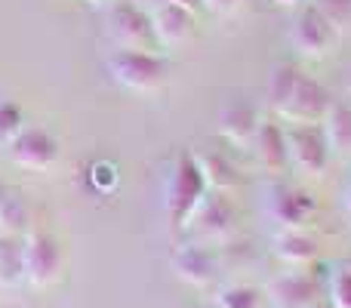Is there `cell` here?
<instances>
[{
    "label": "cell",
    "mask_w": 351,
    "mask_h": 308,
    "mask_svg": "<svg viewBox=\"0 0 351 308\" xmlns=\"http://www.w3.org/2000/svg\"><path fill=\"white\" fill-rule=\"evenodd\" d=\"M194 161H197V169H200V176H204V182H206V188H210V191L228 194L231 188L241 182V176H237V169H234V163H231L225 154H219V152L194 154Z\"/></svg>",
    "instance_id": "cell-18"
},
{
    "label": "cell",
    "mask_w": 351,
    "mask_h": 308,
    "mask_svg": "<svg viewBox=\"0 0 351 308\" xmlns=\"http://www.w3.org/2000/svg\"><path fill=\"white\" fill-rule=\"evenodd\" d=\"M108 74L117 86L130 93H158L170 80V62L160 59L152 49H127L121 47L108 56Z\"/></svg>",
    "instance_id": "cell-2"
},
{
    "label": "cell",
    "mask_w": 351,
    "mask_h": 308,
    "mask_svg": "<svg viewBox=\"0 0 351 308\" xmlns=\"http://www.w3.org/2000/svg\"><path fill=\"white\" fill-rule=\"evenodd\" d=\"M200 3H204V10L216 12V16H231V12H234L243 0H200Z\"/></svg>",
    "instance_id": "cell-26"
},
{
    "label": "cell",
    "mask_w": 351,
    "mask_h": 308,
    "mask_svg": "<svg viewBox=\"0 0 351 308\" xmlns=\"http://www.w3.org/2000/svg\"><path fill=\"white\" fill-rule=\"evenodd\" d=\"M210 194L206 188L204 176L197 169V161H194L191 152L179 154L167 176V185H164V206H167V216L176 228H188L197 213V206L204 204V198Z\"/></svg>",
    "instance_id": "cell-1"
},
{
    "label": "cell",
    "mask_w": 351,
    "mask_h": 308,
    "mask_svg": "<svg viewBox=\"0 0 351 308\" xmlns=\"http://www.w3.org/2000/svg\"><path fill=\"white\" fill-rule=\"evenodd\" d=\"M234 219L237 213L231 206V200L222 191H210L204 198V204L197 206L191 222H197L200 237H206V241H225L231 235V228H234Z\"/></svg>",
    "instance_id": "cell-13"
},
{
    "label": "cell",
    "mask_w": 351,
    "mask_h": 308,
    "mask_svg": "<svg viewBox=\"0 0 351 308\" xmlns=\"http://www.w3.org/2000/svg\"><path fill=\"white\" fill-rule=\"evenodd\" d=\"M274 222H280L284 228H305L317 213V200L311 191L305 188H293V185H278L268 200Z\"/></svg>",
    "instance_id": "cell-11"
},
{
    "label": "cell",
    "mask_w": 351,
    "mask_h": 308,
    "mask_svg": "<svg viewBox=\"0 0 351 308\" xmlns=\"http://www.w3.org/2000/svg\"><path fill=\"white\" fill-rule=\"evenodd\" d=\"M346 99L351 102V65L346 68Z\"/></svg>",
    "instance_id": "cell-29"
},
{
    "label": "cell",
    "mask_w": 351,
    "mask_h": 308,
    "mask_svg": "<svg viewBox=\"0 0 351 308\" xmlns=\"http://www.w3.org/2000/svg\"><path fill=\"white\" fill-rule=\"evenodd\" d=\"M259 105L250 102L247 96H231L228 102L219 108V133L228 145L250 148L253 136L259 130Z\"/></svg>",
    "instance_id": "cell-9"
},
{
    "label": "cell",
    "mask_w": 351,
    "mask_h": 308,
    "mask_svg": "<svg viewBox=\"0 0 351 308\" xmlns=\"http://www.w3.org/2000/svg\"><path fill=\"white\" fill-rule=\"evenodd\" d=\"M31 231V206L19 191H10L0 200V235L25 237Z\"/></svg>",
    "instance_id": "cell-19"
},
{
    "label": "cell",
    "mask_w": 351,
    "mask_h": 308,
    "mask_svg": "<svg viewBox=\"0 0 351 308\" xmlns=\"http://www.w3.org/2000/svg\"><path fill=\"white\" fill-rule=\"evenodd\" d=\"M22 265L25 281L37 290H47L62 278V265H65V253L56 235L49 231H34L22 237Z\"/></svg>",
    "instance_id": "cell-4"
},
{
    "label": "cell",
    "mask_w": 351,
    "mask_h": 308,
    "mask_svg": "<svg viewBox=\"0 0 351 308\" xmlns=\"http://www.w3.org/2000/svg\"><path fill=\"white\" fill-rule=\"evenodd\" d=\"M268 299L278 308H311L317 303V284L308 272H284L268 284Z\"/></svg>",
    "instance_id": "cell-14"
},
{
    "label": "cell",
    "mask_w": 351,
    "mask_h": 308,
    "mask_svg": "<svg viewBox=\"0 0 351 308\" xmlns=\"http://www.w3.org/2000/svg\"><path fill=\"white\" fill-rule=\"evenodd\" d=\"M250 148H253L256 161H259V167L265 169V173H280V169L290 163V157H287V136H284L280 123L262 121Z\"/></svg>",
    "instance_id": "cell-15"
},
{
    "label": "cell",
    "mask_w": 351,
    "mask_h": 308,
    "mask_svg": "<svg viewBox=\"0 0 351 308\" xmlns=\"http://www.w3.org/2000/svg\"><path fill=\"white\" fill-rule=\"evenodd\" d=\"M216 308H262V293L250 284H228L219 290Z\"/></svg>",
    "instance_id": "cell-23"
},
{
    "label": "cell",
    "mask_w": 351,
    "mask_h": 308,
    "mask_svg": "<svg viewBox=\"0 0 351 308\" xmlns=\"http://www.w3.org/2000/svg\"><path fill=\"white\" fill-rule=\"evenodd\" d=\"M173 272H176V278L185 281V284L206 287L219 274V259L210 247H204V244H188V247L176 250Z\"/></svg>",
    "instance_id": "cell-12"
},
{
    "label": "cell",
    "mask_w": 351,
    "mask_h": 308,
    "mask_svg": "<svg viewBox=\"0 0 351 308\" xmlns=\"http://www.w3.org/2000/svg\"><path fill=\"white\" fill-rule=\"evenodd\" d=\"M271 3H274V6H299L302 0H271Z\"/></svg>",
    "instance_id": "cell-30"
},
{
    "label": "cell",
    "mask_w": 351,
    "mask_h": 308,
    "mask_svg": "<svg viewBox=\"0 0 351 308\" xmlns=\"http://www.w3.org/2000/svg\"><path fill=\"white\" fill-rule=\"evenodd\" d=\"M346 213L351 216V185H348V191H346Z\"/></svg>",
    "instance_id": "cell-31"
},
{
    "label": "cell",
    "mask_w": 351,
    "mask_h": 308,
    "mask_svg": "<svg viewBox=\"0 0 351 308\" xmlns=\"http://www.w3.org/2000/svg\"><path fill=\"white\" fill-rule=\"evenodd\" d=\"M311 308H333V305H330V303H315Z\"/></svg>",
    "instance_id": "cell-34"
},
{
    "label": "cell",
    "mask_w": 351,
    "mask_h": 308,
    "mask_svg": "<svg viewBox=\"0 0 351 308\" xmlns=\"http://www.w3.org/2000/svg\"><path fill=\"white\" fill-rule=\"evenodd\" d=\"M167 3H176V6H182V10H188V12H194V16H197V10L204 3H200V0H167Z\"/></svg>",
    "instance_id": "cell-27"
},
{
    "label": "cell",
    "mask_w": 351,
    "mask_h": 308,
    "mask_svg": "<svg viewBox=\"0 0 351 308\" xmlns=\"http://www.w3.org/2000/svg\"><path fill=\"white\" fill-rule=\"evenodd\" d=\"M25 127V108L12 96H0V145L6 148Z\"/></svg>",
    "instance_id": "cell-22"
},
{
    "label": "cell",
    "mask_w": 351,
    "mask_h": 308,
    "mask_svg": "<svg viewBox=\"0 0 351 308\" xmlns=\"http://www.w3.org/2000/svg\"><path fill=\"white\" fill-rule=\"evenodd\" d=\"M274 256L293 268H305L321 256V244L302 228H284V235L274 237Z\"/></svg>",
    "instance_id": "cell-16"
},
{
    "label": "cell",
    "mask_w": 351,
    "mask_h": 308,
    "mask_svg": "<svg viewBox=\"0 0 351 308\" xmlns=\"http://www.w3.org/2000/svg\"><path fill=\"white\" fill-rule=\"evenodd\" d=\"M333 96L327 93V86L321 80L308 78V74H299V84L293 90L290 102L280 108V117L287 123H321L327 117Z\"/></svg>",
    "instance_id": "cell-8"
},
{
    "label": "cell",
    "mask_w": 351,
    "mask_h": 308,
    "mask_svg": "<svg viewBox=\"0 0 351 308\" xmlns=\"http://www.w3.org/2000/svg\"><path fill=\"white\" fill-rule=\"evenodd\" d=\"M108 34L127 49H148V40H154L148 10L133 0H114L108 6Z\"/></svg>",
    "instance_id": "cell-7"
},
{
    "label": "cell",
    "mask_w": 351,
    "mask_h": 308,
    "mask_svg": "<svg viewBox=\"0 0 351 308\" xmlns=\"http://www.w3.org/2000/svg\"><path fill=\"white\" fill-rule=\"evenodd\" d=\"M136 6H142V10H154V6L160 3V0H133Z\"/></svg>",
    "instance_id": "cell-28"
},
{
    "label": "cell",
    "mask_w": 351,
    "mask_h": 308,
    "mask_svg": "<svg viewBox=\"0 0 351 308\" xmlns=\"http://www.w3.org/2000/svg\"><path fill=\"white\" fill-rule=\"evenodd\" d=\"M90 6H105V3H111V0H86Z\"/></svg>",
    "instance_id": "cell-33"
},
{
    "label": "cell",
    "mask_w": 351,
    "mask_h": 308,
    "mask_svg": "<svg viewBox=\"0 0 351 308\" xmlns=\"http://www.w3.org/2000/svg\"><path fill=\"white\" fill-rule=\"evenodd\" d=\"M311 6H315L339 34L351 31V0H315Z\"/></svg>",
    "instance_id": "cell-24"
},
{
    "label": "cell",
    "mask_w": 351,
    "mask_h": 308,
    "mask_svg": "<svg viewBox=\"0 0 351 308\" xmlns=\"http://www.w3.org/2000/svg\"><path fill=\"white\" fill-rule=\"evenodd\" d=\"M148 19H152L154 40L167 49L188 43L194 37V31H197V19H194V12L182 10V6H176V3H167V0H160L154 10H148Z\"/></svg>",
    "instance_id": "cell-10"
},
{
    "label": "cell",
    "mask_w": 351,
    "mask_h": 308,
    "mask_svg": "<svg viewBox=\"0 0 351 308\" xmlns=\"http://www.w3.org/2000/svg\"><path fill=\"white\" fill-rule=\"evenodd\" d=\"M290 43L302 59H327L339 43V31L315 6H302L290 25Z\"/></svg>",
    "instance_id": "cell-5"
},
{
    "label": "cell",
    "mask_w": 351,
    "mask_h": 308,
    "mask_svg": "<svg viewBox=\"0 0 351 308\" xmlns=\"http://www.w3.org/2000/svg\"><path fill=\"white\" fill-rule=\"evenodd\" d=\"M284 136L290 167L308 179H321L330 167V157H333L321 123H290V127H284Z\"/></svg>",
    "instance_id": "cell-3"
},
{
    "label": "cell",
    "mask_w": 351,
    "mask_h": 308,
    "mask_svg": "<svg viewBox=\"0 0 351 308\" xmlns=\"http://www.w3.org/2000/svg\"><path fill=\"white\" fill-rule=\"evenodd\" d=\"M25 281V265H22V237H6L0 235V287L22 284Z\"/></svg>",
    "instance_id": "cell-21"
},
{
    "label": "cell",
    "mask_w": 351,
    "mask_h": 308,
    "mask_svg": "<svg viewBox=\"0 0 351 308\" xmlns=\"http://www.w3.org/2000/svg\"><path fill=\"white\" fill-rule=\"evenodd\" d=\"M330 305L351 308V262L336 265L333 274H330Z\"/></svg>",
    "instance_id": "cell-25"
},
{
    "label": "cell",
    "mask_w": 351,
    "mask_h": 308,
    "mask_svg": "<svg viewBox=\"0 0 351 308\" xmlns=\"http://www.w3.org/2000/svg\"><path fill=\"white\" fill-rule=\"evenodd\" d=\"M6 194H10V188H6V185H3V179H0V200H3Z\"/></svg>",
    "instance_id": "cell-32"
},
{
    "label": "cell",
    "mask_w": 351,
    "mask_h": 308,
    "mask_svg": "<svg viewBox=\"0 0 351 308\" xmlns=\"http://www.w3.org/2000/svg\"><path fill=\"white\" fill-rule=\"evenodd\" d=\"M321 127H324V136H327L330 152L351 154V102L348 99H333Z\"/></svg>",
    "instance_id": "cell-17"
},
{
    "label": "cell",
    "mask_w": 351,
    "mask_h": 308,
    "mask_svg": "<svg viewBox=\"0 0 351 308\" xmlns=\"http://www.w3.org/2000/svg\"><path fill=\"white\" fill-rule=\"evenodd\" d=\"M6 148H10V161L28 173H43L59 161V139L47 127H25Z\"/></svg>",
    "instance_id": "cell-6"
},
{
    "label": "cell",
    "mask_w": 351,
    "mask_h": 308,
    "mask_svg": "<svg viewBox=\"0 0 351 308\" xmlns=\"http://www.w3.org/2000/svg\"><path fill=\"white\" fill-rule=\"evenodd\" d=\"M299 74H302V71H299L296 65H290V62H278V65L268 71L265 99H268V105H271L278 115H280V108L290 102L293 90H296V84H299Z\"/></svg>",
    "instance_id": "cell-20"
}]
</instances>
